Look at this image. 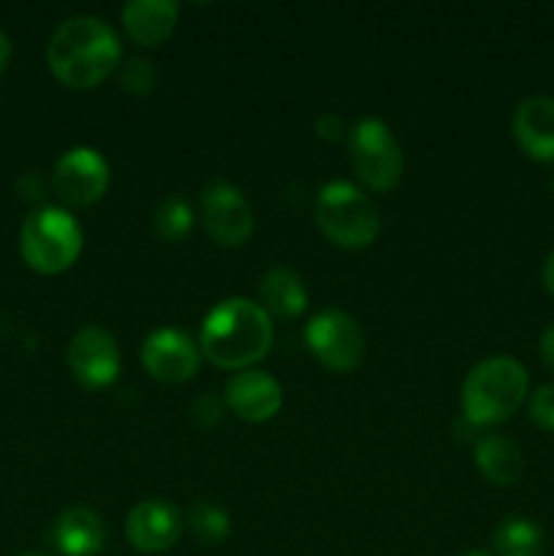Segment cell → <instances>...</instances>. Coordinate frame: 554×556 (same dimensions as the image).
<instances>
[{"label":"cell","mask_w":554,"mask_h":556,"mask_svg":"<svg viewBox=\"0 0 554 556\" xmlns=\"http://www.w3.org/2000/svg\"><path fill=\"white\" fill-rule=\"evenodd\" d=\"M315 223L337 248H367L380 231L378 206L351 182H329L315 199Z\"/></svg>","instance_id":"277c9868"},{"label":"cell","mask_w":554,"mask_h":556,"mask_svg":"<svg viewBox=\"0 0 554 556\" xmlns=\"http://www.w3.org/2000/svg\"><path fill=\"white\" fill-rule=\"evenodd\" d=\"M106 530L98 514L90 508H68L58 516L52 527V543L65 556H92L101 552Z\"/></svg>","instance_id":"9a60e30c"},{"label":"cell","mask_w":554,"mask_h":556,"mask_svg":"<svg viewBox=\"0 0 554 556\" xmlns=\"http://www.w3.org/2000/svg\"><path fill=\"white\" fill-rule=\"evenodd\" d=\"M462 556H494V554H489V552H473V554H462Z\"/></svg>","instance_id":"83f0119b"},{"label":"cell","mask_w":554,"mask_h":556,"mask_svg":"<svg viewBox=\"0 0 554 556\" xmlns=\"http://www.w3.org/2000/svg\"><path fill=\"white\" fill-rule=\"evenodd\" d=\"M226 405L242 421H269L282 405L280 383L259 369H244L226 383Z\"/></svg>","instance_id":"4fadbf2b"},{"label":"cell","mask_w":554,"mask_h":556,"mask_svg":"<svg viewBox=\"0 0 554 556\" xmlns=\"http://www.w3.org/2000/svg\"><path fill=\"white\" fill-rule=\"evenodd\" d=\"M494 552L500 556H538L541 530L530 519H508L494 532Z\"/></svg>","instance_id":"d6986e66"},{"label":"cell","mask_w":554,"mask_h":556,"mask_svg":"<svg viewBox=\"0 0 554 556\" xmlns=\"http://www.w3.org/2000/svg\"><path fill=\"white\" fill-rule=\"evenodd\" d=\"M109 188V163L90 147H74L54 166V190L68 204H96Z\"/></svg>","instance_id":"30bf717a"},{"label":"cell","mask_w":554,"mask_h":556,"mask_svg":"<svg viewBox=\"0 0 554 556\" xmlns=\"http://www.w3.org/2000/svg\"><path fill=\"white\" fill-rule=\"evenodd\" d=\"M155 63H150V60L130 58L119 68V85H123V90L134 92V96H147L155 87Z\"/></svg>","instance_id":"7402d4cb"},{"label":"cell","mask_w":554,"mask_h":556,"mask_svg":"<svg viewBox=\"0 0 554 556\" xmlns=\"http://www.w3.org/2000/svg\"><path fill=\"white\" fill-rule=\"evenodd\" d=\"M22 556H47V554H38V552H30V554H22Z\"/></svg>","instance_id":"f1b7e54d"},{"label":"cell","mask_w":554,"mask_h":556,"mask_svg":"<svg viewBox=\"0 0 554 556\" xmlns=\"http://www.w3.org/2000/svg\"><path fill=\"white\" fill-rule=\"evenodd\" d=\"M261 302H264L266 315H277L282 320L302 315L307 307V291H304L302 277L288 269H272L261 280Z\"/></svg>","instance_id":"ac0fdd59"},{"label":"cell","mask_w":554,"mask_h":556,"mask_svg":"<svg viewBox=\"0 0 554 556\" xmlns=\"http://www.w3.org/2000/svg\"><path fill=\"white\" fill-rule=\"evenodd\" d=\"M9 58H11V41H9V36L0 30V74H3L5 65H9Z\"/></svg>","instance_id":"4316f807"},{"label":"cell","mask_w":554,"mask_h":556,"mask_svg":"<svg viewBox=\"0 0 554 556\" xmlns=\"http://www.w3.org/2000/svg\"><path fill=\"white\" fill-rule=\"evenodd\" d=\"M351 157L358 179L373 190H391L402 177V150L389 125L362 119L351 130Z\"/></svg>","instance_id":"8992f818"},{"label":"cell","mask_w":554,"mask_h":556,"mask_svg":"<svg viewBox=\"0 0 554 556\" xmlns=\"http://www.w3.org/2000/svg\"><path fill=\"white\" fill-rule=\"evenodd\" d=\"M141 364L161 383H185L199 369V348L177 329H158L141 345Z\"/></svg>","instance_id":"8fae6325"},{"label":"cell","mask_w":554,"mask_h":556,"mask_svg":"<svg viewBox=\"0 0 554 556\" xmlns=\"http://www.w3.org/2000/svg\"><path fill=\"white\" fill-rule=\"evenodd\" d=\"M552 190H554V179H552Z\"/></svg>","instance_id":"f546056e"},{"label":"cell","mask_w":554,"mask_h":556,"mask_svg":"<svg viewBox=\"0 0 554 556\" xmlns=\"http://www.w3.org/2000/svg\"><path fill=\"white\" fill-rule=\"evenodd\" d=\"M543 286H546L549 293H554V250L549 253L546 264H543Z\"/></svg>","instance_id":"484cf974"},{"label":"cell","mask_w":554,"mask_h":556,"mask_svg":"<svg viewBox=\"0 0 554 556\" xmlns=\"http://www.w3.org/2000/svg\"><path fill=\"white\" fill-rule=\"evenodd\" d=\"M188 525L196 541L204 543V546L223 543L228 538V532H231V519H228L226 510H221L212 503H204V500L193 503V508L188 510Z\"/></svg>","instance_id":"ffe728a7"},{"label":"cell","mask_w":554,"mask_h":556,"mask_svg":"<svg viewBox=\"0 0 554 556\" xmlns=\"http://www.w3.org/2000/svg\"><path fill=\"white\" fill-rule=\"evenodd\" d=\"M527 369L516 358L494 356L476 364L462 383V410L473 427H494L519 410L527 396Z\"/></svg>","instance_id":"3957f363"},{"label":"cell","mask_w":554,"mask_h":556,"mask_svg":"<svg viewBox=\"0 0 554 556\" xmlns=\"http://www.w3.org/2000/svg\"><path fill=\"white\" fill-rule=\"evenodd\" d=\"M177 16L174 0H134L123 9V25L139 47H158L172 36Z\"/></svg>","instance_id":"2e32d148"},{"label":"cell","mask_w":554,"mask_h":556,"mask_svg":"<svg viewBox=\"0 0 554 556\" xmlns=\"http://www.w3.org/2000/svg\"><path fill=\"white\" fill-rule=\"evenodd\" d=\"M272 318L250 299H226L201 326V351L215 367L244 369L269 353Z\"/></svg>","instance_id":"7a4b0ae2"},{"label":"cell","mask_w":554,"mask_h":556,"mask_svg":"<svg viewBox=\"0 0 554 556\" xmlns=\"http://www.w3.org/2000/svg\"><path fill=\"white\" fill-rule=\"evenodd\" d=\"M304 340L310 353L335 372H351L364 358L362 326L342 309H326L315 315L304 329Z\"/></svg>","instance_id":"52a82bcc"},{"label":"cell","mask_w":554,"mask_h":556,"mask_svg":"<svg viewBox=\"0 0 554 556\" xmlns=\"http://www.w3.org/2000/svg\"><path fill=\"white\" fill-rule=\"evenodd\" d=\"M541 356L543 362L554 369V326H549L541 334Z\"/></svg>","instance_id":"d4e9b609"},{"label":"cell","mask_w":554,"mask_h":556,"mask_svg":"<svg viewBox=\"0 0 554 556\" xmlns=\"http://www.w3.org/2000/svg\"><path fill=\"white\" fill-rule=\"evenodd\" d=\"M342 134H345V123H342L337 114H324V117L318 119V136H324V139L337 141L342 139Z\"/></svg>","instance_id":"cb8c5ba5"},{"label":"cell","mask_w":554,"mask_h":556,"mask_svg":"<svg viewBox=\"0 0 554 556\" xmlns=\"http://www.w3.org/2000/svg\"><path fill=\"white\" fill-rule=\"evenodd\" d=\"M476 465L483 478L500 486H511L521 478L525 459L514 440L500 438V434H487L476 443Z\"/></svg>","instance_id":"e0dca14e"},{"label":"cell","mask_w":554,"mask_h":556,"mask_svg":"<svg viewBox=\"0 0 554 556\" xmlns=\"http://www.w3.org/2000/svg\"><path fill=\"white\" fill-rule=\"evenodd\" d=\"M201 217H204L206 233L223 248H237L248 242L255 226L248 199L228 182L206 185L201 193Z\"/></svg>","instance_id":"ba28073f"},{"label":"cell","mask_w":554,"mask_h":556,"mask_svg":"<svg viewBox=\"0 0 554 556\" xmlns=\"http://www.w3.org/2000/svg\"><path fill=\"white\" fill-rule=\"evenodd\" d=\"M119 38L98 16H71L60 22L47 47L54 79L74 90H90L119 65Z\"/></svg>","instance_id":"6da1fadb"},{"label":"cell","mask_w":554,"mask_h":556,"mask_svg":"<svg viewBox=\"0 0 554 556\" xmlns=\"http://www.w3.org/2000/svg\"><path fill=\"white\" fill-rule=\"evenodd\" d=\"M68 367L71 375L85 389H106L119 375L117 342L109 331L98 329V326H87V329L76 331L68 345Z\"/></svg>","instance_id":"9c48e42d"},{"label":"cell","mask_w":554,"mask_h":556,"mask_svg":"<svg viewBox=\"0 0 554 556\" xmlns=\"http://www.w3.org/2000/svg\"><path fill=\"white\" fill-rule=\"evenodd\" d=\"M20 250L27 266L41 275H60L81 253V228L74 217L58 206H43L22 223Z\"/></svg>","instance_id":"5b68a950"},{"label":"cell","mask_w":554,"mask_h":556,"mask_svg":"<svg viewBox=\"0 0 554 556\" xmlns=\"http://www.w3.org/2000/svg\"><path fill=\"white\" fill-rule=\"evenodd\" d=\"M152 226H155V233L166 242H177L193 226V212H190L188 201H182L179 195H172V199L161 201V206L155 210V217H152Z\"/></svg>","instance_id":"44dd1931"},{"label":"cell","mask_w":554,"mask_h":556,"mask_svg":"<svg viewBox=\"0 0 554 556\" xmlns=\"http://www.w3.org/2000/svg\"><path fill=\"white\" fill-rule=\"evenodd\" d=\"M516 141L536 161H554V98L532 96L521 101L514 112Z\"/></svg>","instance_id":"5bb4252c"},{"label":"cell","mask_w":554,"mask_h":556,"mask_svg":"<svg viewBox=\"0 0 554 556\" xmlns=\"http://www.w3.org/2000/svg\"><path fill=\"white\" fill-rule=\"evenodd\" d=\"M125 532L134 548L147 554L168 552L182 535V516L163 500H144L130 510Z\"/></svg>","instance_id":"7c38bea8"},{"label":"cell","mask_w":554,"mask_h":556,"mask_svg":"<svg viewBox=\"0 0 554 556\" xmlns=\"http://www.w3.org/2000/svg\"><path fill=\"white\" fill-rule=\"evenodd\" d=\"M530 418L546 432H554V383L543 386L530 400Z\"/></svg>","instance_id":"603a6c76"}]
</instances>
